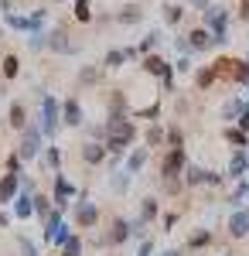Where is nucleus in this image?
Wrapping results in <instances>:
<instances>
[{
	"label": "nucleus",
	"instance_id": "603ef678",
	"mask_svg": "<svg viewBox=\"0 0 249 256\" xmlns=\"http://www.w3.org/2000/svg\"><path fill=\"white\" fill-rule=\"evenodd\" d=\"M194 4H198V7H208V0H194Z\"/></svg>",
	"mask_w": 249,
	"mask_h": 256
},
{
	"label": "nucleus",
	"instance_id": "a19ab883",
	"mask_svg": "<svg viewBox=\"0 0 249 256\" xmlns=\"http://www.w3.org/2000/svg\"><path fill=\"white\" fill-rule=\"evenodd\" d=\"M164 18H168V24H178V20H181V7H168Z\"/></svg>",
	"mask_w": 249,
	"mask_h": 256
},
{
	"label": "nucleus",
	"instance_id": "20e7f679",
	"mask_svg": "<svg viewBox=\"0 0 249 256\" xmlns=\"http://www.w3.org/2000/svg\"><path fill=\"white\" fill-rule=\"evenodd\" d=\"M144 68L164 82V89H168V92L174 89V68H171V65H168L164 58H157V55H147V58H144Z\"/></svg>",
	"mask_w": 249,
	"mask_h": 256
},
{
	"label": "nucleus",
	"instance_id": "e433bc0d",
	"mask_svg": "<svg viewBox=\"0 0 249 256\" xmlns=\"http://www.w3.org/2000/svg\"><path fill=\"white\" fill-rule=\"evenodd\" d=\"M76 18H78V20H89V18H92V10H89V0H78V4H76Z\"/></svg>",
	"mask_w": 249,
	"mask_h": 256
},
{
	"label": "nucleus",
	"instance_id": "ddd939ff",
	"mask_svg": "<svg viewBox=\"0 0 249 256\" xmlns=\"http://www.w3.org/2000/svg\"><path fill=\"white\" fill-rule=\"evenodd\" d=\"M212 44H215V38H212L208 28H194L192 34H188V48H194V52H205Z\"/></svg>",
	"mask_w": 249,
	"mask_h": 256
},
{
	"label": "nucleus",
	"instance_id": "393cba45",
	"mask_svg": "<svg viewBox=\"0 0 249 256\" xmlns=\"http://www.w3.org/2000/svg\"><path fill=\"white\" fill-rule=\"evenodd\" d=\"M44 168L48 171H58L62 168V150L58 147H44Z\"/></svg>",
	"mask_w": 249,
	"mask_h": 256
},
{
	"label": "nucleus",
	"instance_id": "72a5a7b5",
	"mask_svg": "<svg viewBox=\"0 0 249 256\" xmlns=\"http://www.w3.org/2000/svg\"><path fill=\"white\" fill-rule=\"evenodd\" d=\"M246 195H249V181H239V184H236V192H232V198H229V202H232V205H239V202H242Z\"/></svg>",
	"mask_w": 249,
	"mask_h": 256
},
{
	"label": "nucleus",
	"instance_id": "aec40b11",
	"mask_svg": "<svg viewBox=\"0 0 249 256\" xmlns=\"http://www.w3.org/2000/svg\"><path fill=\"white\" fill-rule=\"evenodd\" d=\"M222 137L229 140L232 147H246V144H249V134H242L239 126H226V130H222Z\"/></svg>",
	"mask_w": 249,
	"mask_h": 256
},
{
	"label": "nucleus",
	"instance_id": "7ed1b4c3",
	"mask_svg": "<svg viewBox=\"0 0 249 256\" xmlns=\"http://www.w3.org/2000/svg\"><path fill=\"white\" fill-rule=\"evenodd\" d=\"M44 239L55 242V246H65V239H68V226H65L62 212H52V216L44 218Z\"/></svg>",
	"mask_w": 249,
	"mask_h": 256
},
{
	"label": "nucleus",
	"instance_id": "9b49d317",
	"mask_svg": "<svg viewBox=\"0 0 249 256\" xmlns=\"http://www.w3.org/2000/svg\"><path fill=\"white\" fill-rule=\"evenodd\" d=\"M18 184H20V174H4L0 178V205H7V202L18 198Z\"/></svg>",
	"mask_w": 249,
	"mask_h": 256
},
{
	"label": "nucleus",
	"instance_id": "a211bd4d",
	"mask_svg": "<svg viewBox=\"0 0 249 256\" xmlns=\"http://www.w3.org/2000/svg\"><path fill=\"white\" fill-rule=\"evenodd\" d=\"M10 126H14V130H24V126H28V110H24V102H14V106H10Z\"/></svg>",
	"mask_w": 249,
	"mask_h": 256
},
{
	"label": "nucleus",
	"instance_id": "cd10ccee",
	"mask_svg": "<svg viewBox=\"0 0 249 256\" xmlns=\"http://www.w3.org/2000/svg\"><path fill=\"white\" fill-rule=\"evenodd\" d=\"M208 242H212V232H208V229L192 232V239H188V246H192V250H202V246H208Z\"/></svg>",
	"mask_w": 249,
	"mask_h": 256
},
{
	"label": "nucleus",
	"instance_id": "3c124183",
	"mask_svg": "<svg viewBox=\"0 0 249 256\" xmlns=\"http://www.w3.org/2000/svg\"><path fill=\"white\" fill-rule=\"evenodd\" d=\"M160 256H181V250H168V253H160Z\"/></svg>",
	"mask_w": 249,
	"mask_h": 256
},
{
	"label": "nucleus",
	"instance_id": "f03ea898",
	"mask_svg": "<svg viewBox=\"0 0 249 256\" xmlns=\"http://www.w3.org/2000/svg\"><path fill=\"white\" fill-rule=\"evenodd\" d=\"M41 137H44L41 126H24V140H20L18 158L20 160H34V158H38L41 150H44V147H41Z\"/></svg>",
	"mask_w": 249,
	"mask_h": 256
},
{
	"label": "nucleus",
	"instance_id": "1a4fd4ad",
	"mask_svg": "<svg viewBox=\"0 0 249 256\" xmlns=\"http://www.w3.org/2000/svg\"><path fill=\"white\" fill-rule=\"evenodd\" d=\"M76 222L82 226V229H92V226L99 222V208L92 205V202H89V198H86V202H78V205H76Z\"/></svg>",
	"mask_w": 249,
	"mask_h": 256
},
{
	"label": "nucleus",
	"instance_id": "f257e3e1",
	"mask_svg": "<svg viewBox=\"0 0 249 256\" xmlns=\"http://www.w3.org/2000/svg\"><path fill=\"white\" fill-rule=\"evenodd\" d=\"M134 137H136L134 123L126 116H120V113H110V123H106V150L113 154V164L123 158L126 144H134Z\"/></svg>",
	"mask_w": 249,
	"mask_h": 256
},
{
	"label": "nucleus",
	"instance_id": "79ce46f5",
	"mask_svg": "<svg viewBox=\"0 0 249 256\" xmlns=\"http://www.w3.org/2000/svg\"><path fill=\"white\" fill-rule=\"evenodd\" d=\"M222 178H226V174H215V171H205V184H212V188H218V184H222Z\"/></svg>",
	"mask_w": 249,
	"mask_h": 256
},
{
	"label": "nucleus",
	"instance_id": "7c9ffc66",
	"mask_svg": "<svg viewBox=\"0 0 249 256\" xmlns=\"http://www.w3.org/2000/svg\"><path fill=\"white\" fill-rule=\"evenodd\" d=\"M123 62H126V55H123V52H106V58H102V65H106V68H120Z\"/></svg>",
	"mask_w": 249,
	"mask_h": 256
},
{
	"label": "nucleus",
	"instance_id": "de8ad7c7",
	"mask_svg": "<svg viewBox=\"0 0 249 256\" xmlns=\"http://www.w3.org/2000/svg\"><path fill=\"white\" fill-rule=\"evenodd\" d=\"M28 44H31V48H44V38H41V34H34V38H28Z\"/></svg>",
	"mask_w": 249,
	"mask_h": 256
},
{
	"label": "nucleus",
	"instance_id": "a18cd8bd",
	"mask_svg": "<svg viewBox=\"0 0 249 256\" xmlns=\"http://www.w3.org/2000/svg\"><path fill=\"white\" fill-rule=\"evenodd\" d=\"M174 68H178V72H192V62H188V58H178Z\"/></svg>",
	"mask_w": 249,
	"mask_h": 256
},
{
	"label": "nucleus",
	"instance_id": "4c0bfd02",
	"mask_svg": "<svg viewBox=\"0 0 249 256\" xmlns=\"http://www.w3.org/2000/svg\"><path fill=\"white\" fill-rule=\"evenodd\" d=\"M18 242H20V253H24V256H41V253H38V246H34V242H28L24 236H20Z\"/></svg>",
	"mask_w": 249,
	"mask_h": 256
},
{
	"label": "nucleus",
	"instance_id": "9d476101",
	"mask_svg": "<svg viewBox=\"0 0 249 256\" xmlns=\"http://www.w3.org/2000/svg\"><path fill=\"white\" fill-rule=\"evenodd\" d=\"M106 144H99V140H89V144H82V160L86 164H102L106 160Z\"/></svg>",
	"mask_w": 249,
	"mask_h": 256
},
{
	"label": "nucleus",
	"instance_id": "f8f14e48",
	"mask_svg": "<svg viewBox=\"0 0 249 256\" xmlns=\"http://www.w3.org/2000/svg\"><path fill=\"white\" fill-rule=\"evenodd\" d=\"M130 236H134V226H130L126 218H113V226H110V242L120 246V242H126Z\"/></svg>",
	"mask_w": 249,
	"mask_h": 256
},
{
	"label": "nucleus",
	"instance_id": "37998d69",
	"mask_svg": "<svg viewBox=\"0 0 249 256\" xmlns=\"http://www.w3.org/2000/svg\"><path fill=\"white\" fill-rule=\"evenodd\" d=\"M140 116H160V102H150V106H147V110H140Z\"/></svg>",
	"mask_w": 249,
	"mask_h": 256
},
{
	"label": "nucleus",
	"instance_id": "09e8293b",
	"mask_svg": "<svg viewBox=\"0 0 249 256\" xmlns=\"http://www.w3.org/2000/svg\"><path fill=\"white\" fill-rule=\"evenodd\" d=\"M174 222H178V216H164V218H160V226H164V229H171Z\"/></svg>",
	"mask_w": 249,
	"mask_h": 256
},
{
	"label": "nucleus",
	"instance_id": "473e14b6",
	"mask_svg": "<svg viewBox=\"0 0 249 256\" xmlns=\"http://www.w3.org/2000/svg\"><path fill=\"white\" fill-rule=\"evenodd\" d=\"M18 76V55H7L4 58V79H14Z\"/></svg>",
	"mask_w": 249,
	"mask_h": 256
},
{
	"label": "nucleus",
	"instance_id": "2f4dec72",
	"mask_svg": "<svg viewBox=\"0 0 249 256\" xmlns=\"http://www.w3.org/2000/svg\"><path fill=\"white\" fill-rule=\"evenodd\" d=\"M164 140H168L171 147H181V144H184V134H181L178 126H168V130H164Z\"/></svg>",
	"mask_w": 249,
	"mask_h": 256
},
{
	"label": "nucleus",
	"instance_id": "c85d7f7f",
	"mask_svg": "<svg viewBox=\"0 0 249 256\" xmlns=\"http://www.w3.org/2000/svg\"><path fill=\"white\" fill-rule=\"evenodd\" d=\"M126 184H130V174H126V171H116V174L110 178V188H113V192H126Z\"/></svg>",
	"mask_w": 249,
	"mask_h": 256
},
{
	"label": "nucleus",
	"instance_id": "0eeeda50",
	"mask_svg": "<svg viewBox=\"0 0 249 256\" xmlns=\"http://www.w3.org/2000/svg\"><path fill=\"white\" fill-rule=\"evenodd\" d=\"M205 20H208V28H212V38L226 41V31H229V18H226V10H218V7H205Z\"/></svg>",
	"mask_w": 249,
	"mask_h": 256
},
{
	"label": "nucleus",
	"instance_id": "c9c22d12",
	"mask_svg": "<svg viewBox=\"0 0 249 256\" xmlns=\"http://www.w3.org/2000/svg\"><path fill=\"white\" fill-rule=\"evenodd\" d=\"M96 79H99L96 68H82V72H78V82H82V86H92Z\"/></svg>",
	"mask_w": 249,
	"mask_h": 256
},
{
	"label": "nucleus",
	"instance_id": "f3484780",
	"mask_svg": "<svg viewBox=\"0 0 249 256\" xmlns=\"http://www.w3.org/2000/svg\"><path fill=\"white\" fill-rule=\"evenodd\" d=\"M246 171H249V158L242 154V150H236V154H232V160H229V174L232 178H242Z\"/></svg>",
	"mask_w": 249,
	"mask_h": 256
},
{
	"label": "nucleus",
	"instance_id": "f704fd0d",
	"mask_svg": "<svg viewBox=\"0 0 249 256\" xmlns=\"http://www.w3.org/2000/svg\"><path fill=\"white\" fill-rule=\"evenodd\" d=\"M120 20H123V24H136V20H140V10H136V7H123V10H120Z\"/></svg>",
	"mask_w": 249,
	"mask_h": 256
},
{
	"label": "nucleus",
	"instance_id": "6ab92c4d",
	"mask_svg": "<svg viewBox=\"0 0 249 256\" xmlns=\"http://www.w3.org/2000/svg\"><path fill=\"white\" fill-rule=\"evenodd\" d=\"M184 184H188V188H194V184H205V168L188 164V168H184Z\"/></svg>",
	"mask_w": 249,
	"mask_h": 256
},
{
	"label": "nucleus",
	"instance_id": "c03bdc74",
	"mask_svg": "<svg viewBox=\"0 0 249 256\" xmlns=\"http://www.w3.org/2000/svg\"><path fill=\"white\" fill-rule=\"evenodd\" d=\"M150 253H154V242H150V239H144L140 250H136V256H150Z\"/></svg>",
	"mask_w": 249,
	"mask_h": 256
},
{
	"label": "nucleus",
	"instance_id": "4468645a",
	"mask_svg": "<svg viewBox=\"0 0 249 256\" xmlns=\"http://www.w3.org/2000/svg\"><path fill=\"white\" fill-rule=\"evenodd\" d=\"M62 123H65V126H78V123H82V106H78V99H65V106H62Z\"/></svg>",
	"mask_w": 249,
	"mask_h": 256
},
{
	"label": "nucleus",
	"instance_id": "a878e982",
	"mask_svg": "<svg viewBox=\"0 0 249 256\" xmlns=\"http://www.w3.org/2000/svg\"><path fill=\"white\" fill-rule=\"evenodd\" d=\"M62 256H82V239L68 236V239H65V246H62Z\"/></svg>",
	"mask_w": 249,
	"mask_h": 256
},
{
	"label": "nucleus",
	"instance_id": "ea45409f",
	"mask_svg": "<svg viewBox=\"0 0 249 256\" xmlns=\"http://www.w3.org/2000/svg\"><path fill=\"white\" fill-rule=\"evenodd\" d=\"M239 130H242V134H249V102L242 106V113H239Z\"/></svg>",
	"mask_w": 249,
	"mask_h": 256
},
{
	"label": "nucleus",
	"instance_id": "b1692460",
	"mask_svg": "<svg viewBox=\"0 0 249 256\" xmlns=\"http://www.w3.org/2000/svg\"><path fill=\"white\" fill-rule=\"evenodd\" d=\"M144 164H147V150H134V154H130V160H126V168H123V171H126V174H134V171H140Z\"/></svg>",
	"mask_w": 249,
	"mask_h": 256
},
{
	"label": "nucleus",
	"instance_id": "39448f33",
	"mask_svg": "<svg viewBox=\"0 0 249 256\" xmlns=\"http://www.w3.org/2000/svg\"><path fill=\"white\" fill-rule=\"evenodd\" d=\"M184 168H188L184 150H181V147H171V150H168V158H164V164H160V174H164V181H171V178H178Z\"/></svg>",
	"mask_w": 249,
	"mask_h": 256
},
{
	"label": "nucleus",
	"instance_id": "bb28decb",
	"mask_svg": "<svg viewBox=\"0 0 249 256\" xmlns=\"http://www.w3.org/2000/svg\"><path fill=\"white\" fill-rule=\"evenodd\" d=\"M34 216H41V218H48V216H52V198L34 195Z\"/></svg>",
	"mask_w": 249,
	"mask_h": 256
},
{
	"label": "nucleus",
	"instance_id": "412c9836",
	"mask_svg": "<svg viewBox=\"0 0 249 256\" xmlns=\"http://www.w3.org/2000/svg\"><path fill=\"white\" fill-rule=\"evenodd\" d=\"M212 82H215V68H198V72H194V86H198V89H212Z\"/></svg>",
	"mask_w": 249,
	"mask_h": 256
},
{
	"label": "nucleus",
	"instance_id": "5701e85b",
	"mask_svg": "<svg viewBox=\"0 0 249 256\" xmlns=\"http://www.w3.org/2000/svg\"><path fill=\"white\" fill-rule=\"evenodd\" d=\"M242 99H229L226 106H222V120H239V113H242Z\"/></svg>",
	"mask_w": 249,
	"mask_h": 256
},
{
	"label": "nucleus",
	"instance_id": "58836bf2",
	"mask_svg": "<svg viewBox=\"0 0 249 256\" xmlns=\"http://www.w3.org/2000/svg\"><path fill=\"white\" fill-rule=\"evenodd\" d=\"M7 174H20V158H18V154L7 158Z\"/></svg>",
	"mask_w": 249,
	"mask_h": 256
},
{
	"label": "nucleus",
	"instance_id": "423d86ee",
	"mask_svg": "<svg viewBox=\"0 0 249 256\" xmlns=\"http://www.w3.org/2000/svg\"><path fill=\"white\" fill-rule=\"evenodd\" d=\"M55 126H58V99L44 96V99H41V134L52 137Z\"/></svg>",
	"mask_w": 249,
	"mask_h": 256
},
{
	"label": "nucleus",
	"instance_id": "49530a36",
	"mask_svg": "<svg viewBox=\"0 0 249 256\" xmlns=\"http://www.w3.org/2000/svg\"><path fill=\"white\" fill-rule=\"evenodd\" d=\"M7 226H10V212H7V208H0V229H7Z\"/></svg>",
	"mask_w": 249,
	"mask_h": 256
},
{
	"label": "nucleus",
	"instance_id": "864d4df0",
	"mask_svg": "<svg viewBox=\"0 0 249 256\" xmlns=\"http://www.w3.org/2000/svg\"><path fill=\"white\" fill-rule=\"evenodd\" d=\"M246 158H249V154H246Z\"/></svg>",
	"mask_w": 249,
	"mask_h": 256
},
{
	"label": "nucleus",
	"instance_id": "4be33fe9",
	"mask_svg": "<svg viewBox=\"0 0 249 256\" xmlns=\"http://www.w3.org/2000/svg\"><path fill=\"white\" fill-rule=\"evenodd\" d=\"M154 216H157V198H144V205H140V218H136V222L147 226Z\"/></svg>",
	"mask_w": 249,
	"mask_h": 256
},
{
	"label": "nucleus",
	"instance_id": "6e6552de",
	"mask_svg": "<svg viewBox=\"0 0 249 256\" xmlns=\"http://www.w3.org/2000/svg\"><path fill=\"white\" fill-rule=\"evenodd\" d=\"M229 236L232 239H246L249 236V208H236L229 216Z\"/></svg>",
	"mask_w": 249,
	"mask_h": 256
},
{
	"label": "nucleus",
	"instance_id": "8fccbe9b",
	"mask_svg": "<svg viewBox=\"0 0 249 256\" xmlns=\"http://www.w3.org/2000/svg\"><path fill=\"white\" fill-rule=\"evenodd\" d=\"M239 14H242V18L249 20V0H242V10H239Z\"/></svg>",
	"mask_w": 249,
	"mask_h": 256
},
{
	"label": "nucleus",
	"instance_id": "dca6fc26",
	"mask_svg": "<svg viewBox=\"0 0 249 256\" xmlns=\"http://www.w3.org/2000/svg\"><path fill=\"white\" fill-rule=\"evenodd\" d=\"M14 216L18 218H31L34 216V195H31V192H24V195L14 198Z\"/></svg>",
	"mask_w": 249,
	"mask_h": 256
},
{
	"label": "nucleus",
	"instance_id": "c756f323",
	"mask_svg": "<svg viewBox=\"0 0 249 256\" xmlns=\"http://www.w3.org/2000/svg\"><path fill=\"white\" fill-rule=\"evenodd\" d=\"M157 144H164V126L160 123H154L147 130V147H157Z\"/></svg>",
	"mask_w": 249,
	"mask_h": 256
},
{
	"label": "nucleus",
	"instance_id": "2eb2a0df",
	"mask_svg": "<svg viewBox=\"0 0 249 256\" xmlns=\"http://www.w3.org/2000/svg\"><path fill=\"white\" fill-rule=\"evenodd\" d=\"M44 44H48L52 52H62V55H72V52H76V44L68 41V34H65V31H55V34H48V41H44Z\"/></svg>",
	"mask_w": 249,
	"mask_h": 256
}]
</instances>
